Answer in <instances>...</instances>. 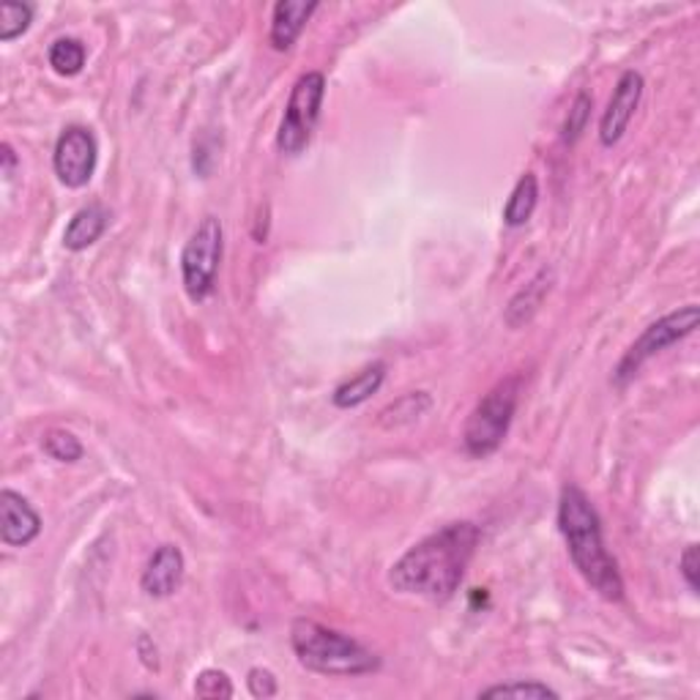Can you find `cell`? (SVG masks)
<instances>
[{
  "mask_svg": "<svg viewBox=\"0 0 700 700\" xmlns=\"http://www.w3.org/2000/svg\"><path fill=\"white\" fill-rule=\"evenodd\" d=\"M482 531L479 525L460 520L416 542L388 572L394 591L424 600L444 602L463 583L465 570L474 559Z\"/></svg>",
  "mask_w": 700,
  "mask_h": 700,
  "instance_id": "obj_1",
  "label": "cell"
},
{
  "mask_svg": "<svg viewBox=\"0 0 700 700\" xmlns=\"http://www.w3.org/2000/svg\"><path fill=\"white\" fill-rule=\"evenodd\" d=\"M559 529L580 578L608 602L624 600V578L608 553L602 520L578 484H566L559 499Z\"/></svg>",
  "mask_w": 700,
  "mask_h": 700,
  "instance_id": "obj_2",
  "label": "cell"
},
{
  "mask_svg": "<svg viewBox=\"0 0 700 700\" xmlns=\"http://www.w3.org/2000/svg\"><path fill=\"white\" fill-rule=\"evenodd\" d=\"M290 645L304 668L321 676H332V679H353V676H367L381 668L375 651L358 643L356 638L323 627L313 619L293 621Z\"/></svg>",
  "mask_w": 700,
  "mask_h": 700,
  "instance_id": "obj_3",
  "label": "cell"
},
{
  "mask_svg": "<svg viewBox=\"0 0 700 700\" xmlns=\"http://www.w3.org/2000/svg\"><path fill=\"white\" fill-rule=\"evenodd\" d=\"M520 388H523V378L510 375V378L495 383L479 400L463 427V446L471 457H487V454L499 452V446L504 444L520 403Z\"/></svg>",
  "mask_w": 700,
  "mask_h": 700,
  "instance_id": "obj_4",
  "label": "cell"
},
{
  "mask_svg": "<svg viewBox=\"0 0 700 700\" xmlns=\"http://www.w3.org/2000/svg\"><path fill=\"white\" fill-rule=\"evenodd\" d=\"M225 253V230L217 217H203L200 225L191 230L189 241L181 253V279L184 290L191 302H206L217 287L219 263Z\"/></svg>",
  "mask_w": 700,
  "mask_h": 700,
  "instance_id": "obj_5",
  "label": "cell"
},
{
  "mask_svg": "<svg viewBox=\"0 0 700 700\" xmlns=\"http://www.w3.org/2000/svg\"><path fill=\"white\" fill-rule=\"evenodd\" d=\"M700 323V307L698 304H687V307H679L676 313H668L666 318L654 321L643 334L635 339V343L627 348L624 356H621L619 367L613 373L615 386H627L635 375L640 373L649 358L660 356L662 351H668L670 345L681 343L684 337H690Z\"/></svg>",
  "mask_w": 700,
  "mask_h": 700,
  "instance_id": "obj_6",
  "label": "cell"
},
{
  "mask_svg": "<svg viewBox=\"0 0 700 700\" xmlns=\"http://www.w3.org/2000/svg\"><path fill=\"white\" fill-rule=\"evenodd\" d=\"M323 96H326V77L321 71H307L298 77L277 131V148L285 157H298L309 146L313 131L318 127Z\"/></svg>",
  "mask_w": 700,
  "mask_h": 700,
  "instance_id": "obj_7",
  "label": "cell"
},
{
  "mask_svg": "<svg viewBox=\"0 0 700 700\" xmlns=\"http://www.w3.org/2000/svg\"><path fill=\"white\" fill-rule=\"evenodd\" d=\"M96 159H99V146L91 129L86 127H66L56 142L52 154V167L63 187L82 189L93 178Z\"/></svg>",
  "mask_w": 700,
  "mask_h": 700,
  "instance_id": "obj_8",
  "label": "cell"
},
{
  "mask_svg": "<svg viewBox=\"0 0 700 700\" xmlns=\"http://www.w3.org/2000/svg\"><path fill=\"white\" fill-rule=\"evenodd\" d=\"M643 96V75L640 71H624L615 82L613 96L608 101V110L602 112L600 121V142L605 148H613L630 129V121L635 118V110Z\"/></svg>",
  "mask_w": 700,
  "mask_h": 700,
  "instance_id": "obj_9",
  "label": "cell"
},
{
  "mask_svg": "<svg viewBox=\"0 0 700 700\" xmlns=\"http://www.w3.org/2000/svg\"><path fill=\"white\" fill-rule=\"evenodd\" d=\"M41 534V517L31 501L6 487L0 493V540L9 548H26Z\"/></svg>",
  "mask_w": 700,
  "mask_h": 700,
  "instance_id": "obj_10",
  "label": "cell"
},
{
  "mask_svg": "<svg viewBox=\"0 0 700 700\" xmlns=\"http://www.w3.org/2000/svg\"><path fill=\"white\" fill-rule=\"evenodd\" d=\"M184 570H187V561H184L181 548H176V544H161V548L154 550L146 570H142L140 589L146 591L148 597H154V600L172 597L181 589Z\"/></svg>",
  "mask_w": 700,
  "mask_h": 700,
  "instance_id": "obj_11",
  "label": "cell"
},
{
  "mask_svg": "<svg viewBox=\"0 0 700 700\" xmlns=\"http://www.w3.org/2000/svg\"><path fill=\"white\" fill-rule=\"evenodd\" d=\"M315 11H318V3H313V0H309V3L307 0H279V3L274 6L272 33H268L274 50L279 52L290 50L304 28H307L309 17H313Z\"/></svg>",
  "mask_w": 700,
  "mask_h": 700,
  "instance_id": "obj_12",
  "label": "cell"
},
{
  "mask_svg": "<svg viewBox=\"0 0 700 700\" xmlns=\"http://www.w3.org/2000/svg\"><path fill=\"white\" fill-rule=\"evenodd\" d=\"M107 225H110V211H107L101 203H91V206L80 208V211L71 217V223L66 225L63 247L69 249V253H82V249L93 247V244L105 236Z\"/></svg>",
  "mask_w": 700,
  "mask_h": 700,
  "instance_id": "obj_13",
  "label": "cell"
},
{
  "mask_svg": "<svg viewBox=\"0 0 700 700\" xmlns=\"http://www.w3.org/2000/svg\"><path fill=\"white\" fill-rule=\"evenodd\" d=\"M383 381H386V364H383V362L367 364V367H364L362 373H356V375H353V378H348L345 383H339V386L334 388L332 403L337 405V408H343V411L358 408V405L367 403V400L373 397V394H378V388L383 386Z\"/></svg>",
  "mask_w": 700,
  "mask_h": 700,
  "instance_id": "obj_14",
  "label": "cell"
},
{
  "mask_svg": "<svg viewBox=\"0 0 700 700\" xmlns=\"http://www.w3.org/2000/svg\"><path fill=\"white\" fill-rule=\"evenodd\" d=\"M550 287H553V272L542 268V272L510 302V307H506V323H510L512 328H520L523 323L534 318L536 309L542 307L544 296L550 293Z\"/></svg>",
  "mask_w": 700,
  "mask_h": 700,
  "instance_id": "obj_15",
  "label": "cell"
},
{
  "mask_svg": "<svg viewBox=\"0 0 700 700\" xmlns=\"http://www.w3.org/2000/svg\"><path fill=\"white\" fill-rule=\"evenodd\" d=\"M536 203H540V181L534 172H523L520 181L514 184L510 200L504 206V225L506 227H523L534 217Z\"/></svg>",
  "mask_w": 700,
  "mask_h": 700,
  "instance_id": "obj_16",
  "label": "cell"
},
{
  "mask_svg": "<svg viewBox=\"0 0 700 700\" xmlns=\"http://www.w3.org/2000/svg\"><path fill=\"white\" fill-rule=\"evenodd\" d=\"M430 408H433V397L427 392H411L394 405H388L386 411H381V424L383 427H405V424H414L422 416H427Z\"/></svg>",
  "mask_w": 700,
  "mask_h": 700,
  "instance_id": "obj_17",
  "label": "cell"
},
{
  "mask_svg": "<svg viewBox=\"0 0 700 700\" xmlns=\"http://www.w3.org/2000/svg\"><path fill=\"white\" fill-rule=\"evenodd\" d=\"M88 50L80 39H58L52 41L50 52H47V61H50L52 71L61 77H75L80 75L82 66H86Z\"/></svg>",
  "mask_w": 700,
  "mask_h": 700,
  "instance_id": "obj_18",
  "label": "cell"
},
{
  "mask_svg": "<svg viewBox=\"0 0 700 700\" xmlns=\"http://www.w3.org/2000/svg\"><path fill=\"white\" fill-rule=\"evenodd\" d=\"M490 700V698H531V700H544L553 698L559 700L561 696L553 690V687L542 684V681H506V684H495L487 687V690L479 692V700Z\"/></svg>",
  "mask_w": 700,
  "mask_h": 700,
  "instance_id": "obj_19",
  "label": "cell"
},
{
  "mask_svg": "<svg viewBox=\"0 0 700 700\" xmlns=\"http://www.w3.org/2000/svg\"><path fill=\"white\" fill-rule=\"evenodd\" d=\"M33 6L28 3H3L0 6V41H14L31 28Z\"/></svg>",
  "mask_w": 700,
  "mask_h": 700,
  "instance_id": "obj_20",
  "label": "cell"
},
{
  "mask_svg": "<svg viewBox=\"0 0 700 700\" xmlns=\"http://www.w3.org/2000/svg\"><path fill=\"white\" fill-rule=\"evenodd\" d=\"M41 446H45V452L50 454L52 460H58V463H77V460L82 457V452H86L80 438L61 427L50 430V433L45 435V441H41Z\"/></svg>",
  "mask_w": 700,
  "mask_h": 700,
  "instance_id": "obj_21",
  "label": "cell"
},
{
  "mask_svg": "<svg viewBox=\"0 0 700 700\" xmlns=\"http://www.w3.org/2000/svg\"><path fill=\"white\" fill-rule=\"evenodd\" d=\"M233 684H230V676L225 670L217 668H208L203 670L200 676L195 679V696L197 698H208V700H219V698H233Z\"/></svg>",
  "mask_w": 700,
  "mask_h": 700,
  "instance_id": "obj_22",
  "label": "cell"
},
{
  "mask_svg": "<svg viewBox=\"0 0 700 700\" xmlns=\"http://www.w3.org/2000/svg\"><path fill=\"white\" fill-rule=\"evenodd\" d=\"M591 107H594V99H591L589 93H578V99H574L570 116H566V124H564V142L566 146L578 142V137L583 135L585 127H589Z\"/></svg>",
  "mask_w": 700,
  "mask_h": 700,
  "instance_id": "obj_23",
  "label": "cell"
},
{
  "mask_svg": "<svg viewBox=\"0 0 700 700\" xmlns=\"http://www.w3.org/2000/svg\"><path fill=\"white\" fill-rule=\"evenodd\" d=\"M247 687H249V696L253 698H274L279 692L277 687V676L266 668H253L247 673Z\"/></svg>",
  "mask_w": 700,
  "mask_h": 700,
  "instance_id": "obj_24",
  "label": "cell"
},
{
  "mask_svg": "<svg viewBox=\"0 0 700 700\" xmlns=\"http://www.w3.org/2000/svg\"><path fill=\"white\" fill-rule=\"evenodd\" d=\"M679 570H681V578H684L687 589L692 591V594H698V570H700V550L698 544H687L684 553H681L679 559Z\"/></svg>",
  "mask_w": 700,
  "mask_h": 700,
  "instance_id": "obj_25",
  "label": "cell"
},
{
  "mask_svg": "<svg viewBox=\"0 0 700 700\" xmlns=\"http://www.w3.org/2000/svg\"><path fill=\"white\" fill-rule=\"evenodd\" d=\"M0 159H3V176H6V178L14 176V170H17V154H14V148L9 146V142H3V146H0Z\"/></svg>",
  "mask_w": 700,
  "mask_h": 700,
  "instance_id": "obj_26",
  "label": "cell"
}]
</instances>
